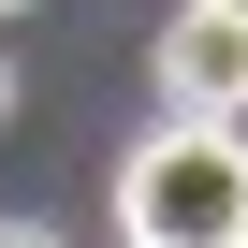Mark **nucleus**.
I'll use <instances>...</instances> for the list:
<instances>
[{"mask_svg": "<svg viewBox=\"0 0 248 248\" xmlns=\"http://www.w3.org/2000/svg\"><path fill=\"white\" fill-rule=\"evenodd\" d=\"M204 15H248V0H204Z\"/></svg>", "mask_w": 248, "mask_h": 248, "instance_id": "20e7f679", "label": "nucleus"}, {"mask_svg": "<svg viewBox=\"0 0 248 248\" xmlns=\"http://www.w3.org/2000/svg\"><path fill=\"white\" fill-rule=\"evenodd\" d=\"M0 15H30V0H0Z\"/></svg>", "mask_w": 248, "mask_h": 248, "instance_id": "39448f33", "label": "nucleus"}, {"mask_svg": "<svg viewBox=\"0 0 248 248\" xmlns=\"http://www.w3.org/2000/svg\"><path fill=\"white\" fill-rule=\"evenodd\" d=\"M117 233L132 248H248V117H161L117 161Z\"/></svg>", "mask_w": 248, "mask_h": 248, "instance_id": "f257e3e1", "label": "nucleus"}, {"mask_svg": "<svg viewBox=\"0 0 248 248\" xmlns=\"http://www.w3.org/2000/svg\"><path fill=\"white\" fill-rule=\"evenodd\" d=\"M161 102L175 117H248V15H190L161 30Z\"/></svg>", "mask_w": 248, "mask_h": 248, "instance_id": "f03ea898", "label": "nucleus"}, {"mask_svg": "<svg viewBox=\"0 0 248 248\" xmlns=\"http://www.w3.org/2000/svg\"><path fill=\"white\" fill-rule=\"evenodd\" d=\"M0 102H15V73H0Z\"/></svg>", "mask_w": 248, "mask_h": 248, "instance_id": "423d86ee", "label": "nucleus"}, {"mask_svg": "<svg viewBox=\"0 0 248 248\" xmlns=\"http://www.w3.org/2000/svg\"><path fill=\"white\" fill-rule=\"evenodd\" d=\"M0 248H59V233H44V219H0Z\"/></svg>", "mask_w": 248, "mask_h": 248, "instance_id": "7ed1b4c3", "label": "nucleus"}]
</instances>
